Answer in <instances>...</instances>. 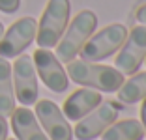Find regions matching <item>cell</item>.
Returning <instances> with one entry per match:
<instances>
[{
    "instance_id": "14",
    "label": "cell",
    "mask_w": 146,
    "mask_h": 140,
    "mask_svg": "<svg viewBox=\"0 0 146 140\" xmlns=\"http://www.w3.org/2000/svg\"><path fill=\"white\" fill-rule=\"evenodd\" d=\"M142 136H144V129L141 122L133 118L114 122L101 133L103 140H142Z\"/></svg>"
},
{
    "instance_id": "13",
    "label": "cell",
    "mask_w": 146,
    "mask_h": 140,
    "mask_svg": "<svg viewBox=\"0 0 146 140\" xmlns=\"http://www.w3.org/2000/svg\"><path fill=\"white\" fill-rule=\"evenodd\" d=\"M15 110V90H13L11 64L0 56V116H11Z\"/></svg>"
},
{
    "instance_id": "17",
    "label": "cell",
    "mask_w": 146,
    "mask_h": 140,
    "mask_svg": "<svg viewBox=\"0 0 146 140\" xmlns=\"http://www.w3.org/2000/svg\"><path fill=\"white\" fill-rule=\"evenodd\" d=\"M0 140H8V122L4 116H0Z\"/></svg>"
},
{
    "instance_id": "8",
    "label": "cell",
    "mask_w": 146,
    "mask_h": 140,
    "mask_svg": "<svg viewBox=\"0 0 146 140\" xmlns=\"http://www.w3.org/2000/svg\"><path fill=\"white\" fill-rule=\"evenodd\" d=\"M38 22L34 17H23L15 21L8 30H4V36L0 38V56L2 58H15L26 47L36 39Z\"/></svg>"
},
{
    "instance_id": "6",
    "label": "cell",
    "mask_w": 146,
    "mask_h": 140,
    "mask_svg": "<svg viewBox=\"0 0 146 140\" xmlns=\"http://www.w3.org/2000/svg\"><path fill=\"white\" fill-rule=\"evenodd\" d=\"M146 60V26L139 24L127 32L124 45L114 60V67L122 75H133Z\"/></svg>"
},
{
    "instance_id": "19",
    "label": "cell",
    "mask_w": 146,
    "mask_h": 140,
    "mask_svg": "<svg viewBox=\"0 0 146 140\" xmlns=\"http://www.w3.org/2000/svg\"><path fill=\"white\" fill-rule=\"evenodd\" d=\"M141 125L144 129V136H146V97L142 99V105H141Z\"/></svg>"
},
{
    "instance_id": "2",
    "label": "cell",
    "mask_w": 146,
    "mask_h": 140,
    "mask_svg": "<svg viewBox=\"0 0 146 140\" xmlns=\"http://www.w3.org/2000/svg\"><path fill=\"white\" fill-rule=\"evenodd\" d=\"M96 26H98V17L92 9L79 11L73 17V21L66 26L60 41L56 43V58L64 64L75 60V56H79L81 49L88 41V38L94 34Z\"/></svg>"
},
{
    "instance_id": "5",
    "label": "cell",
    "mask_w": 146,
    "mask_h": 140,
    "mask_svg": "<svg viewBox=\"0 0 146 140\" xmlns=\"http://www.w3.org/2000/svg\"><path fill=\"white\" fill-rule=\"evenodd\" d=\"M122 110V103L118 101H101L90 114L81 118L73 129V135L79 140H94L101 136V133L112 125Z\"/></svg>"
},
{
    "instance_id": "21",
    "label": "cell",
    "mask_w": 146,
    "mask_h": 140,
    "mask_svg": "<svg viewBox=\"0 0 146 140\" xmlns=\"http://www.w3.org/2000/svg\"><path fill=\"white\" fill-rule=\"evenodd\" d=\"M9 140H15V138H9Z\"/></svg>"
},
{
    "instance_id": "16",
    "label": "cell",
    "mask_w": 146,
    "mask_h": 140,
    "mask_svg": "<svg viewBox=\"0 0 146 140\" xmlns=\"http://www.w3.org/2000/svg\"><path fill=\"white\" fill-rule=\"evenodd\" d=\"M21 6V0H0V11L2 13H15Z\"/></svg>"
},
{
    "instance_id": "18",
    "label": "cell",
    "mask_w": 146,
    "mask_h": 140,
    "mask_svg": "<svg viewBox=\"0 0 146 140\" xmlns=\"http://www.w3.org/2000/svg\"><path fill=\"white\" fill-rule=\"evenodd\" d=\"M137 21H139V24L146 26V4H142L141 8L137 9Z\"/></svg>"
},
{
    "instance_id": "7",
    "label": "cell",
    "mask_w": 146,
    "mask_h": 140,
    "mask_svg": "<svg viewBox=\"0 0 146 140\" xmlns=\"http://www.w3.org/2000/svg\"><path fill=\"white\" fill-rule=\"evenodd\" d=\"M11 77H13V90H15L17 101L23 106L34 105L38 101V77H36L32 56L19 54L15 64L11 65Z\"/></svg>"
},
{
    "instance_id": "10",
    "label": "cell",
    "mask_w": 146,
    "mask_h": 140,
    "mask_svg": "<svg viewBox=\"0 0 146 140\" xmlns=\"http://www.w3.org/2000/svg\"><path fill=\"white\" fill-rule=\"evenodd\" d=\"M36 118L49 140H71L73 138V129L69 125L68 118L60 110V106L52 103L51 99H41L36 101Z\"/></svg>"
},
{
    "instance_id": "22",
    "label": "cell",
    "mask_w": 146,
    "mask_h": 140,
    "mask_svg": "<svg viewBox=\"0 0 146 140\" xmlns=\"http://www.w3.org/2000/svg\"><path fill=\"white\" fill-rule=\"evenodd\" d=\"M144 64H146V60H144Z\"/></svg>"
},
{
    "instance_id": "20",
    "label": "cell",
    "mask_w": 146,
    "mask_h": 140,
    "mask_svg": "<svg viewBox=\"0 0 146 140\" xmlns=\"http://www.w3.org/2000/svg\"><path fill=\"white\" fill-rule=\"evenodd\" d=\"M4 30H6V28H4V24H2V22H0V38H2V36H4Z\"/></svg>"
},
{
    "instance_id": "1",
    "label": "cell",
    "mask_w": 146,
    "mask_h": 140,
    "mask_svg": "<svg viewBox=\"0 0 146 140\" xmlns=\"http://www.w3.org/2000/svg\"><path fill=\"white\" fill-rule=\"evenodd\" d=\"M68 79L73 82L94 88L98 92L112 93L124 84V75L112 65H103L99 62H86V60H71L68 62Z\"/></svg>"
},
{
    "instance_id": "4",
    "label": "cell",
    "mask_w": 146,
    "mask_h": 140,
    "mask_svg": "<svg viewBox=\"0 0 146 140\" xmlns=\"http://www.w3.org/2000/svg\"><path fill=\"white\" fill-rule=\"evenodd\" d=\"M125 38H127V26L120 24V22H112V24L103 26L96 34H92L88 38V41L84 43V47L79 52L81 60L99 62V60L109 58V56L120 51Z\"/></svg>"
},
{
    "instance_id": "15",
    "label": "cell",
    "mask_w": 146,
    "mask_h": 140,
    "mask_svg": "<svg viewBox=\"0 0 146 140\" xmlns=\"http://www.w3.org/2000/svg\"><path fill=\"white\" fill-rule=\"evenodd\" d=\"M116 95L122 105H133V103L142 101L146 97V71L133 73L116 90Z\"/></svg>"
},
{
    "instance_id": "12",
    "label": "cell",
    "mask_w": 146,
    "mask_h": 140,
    "mask_svg": "<svg viewBox=\"0 0 146 140\" xmlns=\"http://www.w3.org/2000/svg\"><path fill=\"white\" fill-rule=\"evenodd\" d=\"M11 129L17 140H49L45 131L41 129L36 114L28 106H19L11 112Z\"/></svg>"
},
{
    "instance_id": "9",
    "label": "cell",
    "mask_w": 146,
    "mask_h": 140,
    "mask_svg": "<svg viewBox=\"0 0 146 140\" xmlns=\"http://www.w3.org/2000/svg\"><path fill=\"white\" fill-rule=\"evenodd\" d=\"M32 62H34L36 73L39 75L43 84L47 86L51 92L62 93L68 90V84H69L68 73L62 67L60 60L56 58V54H52L49 49H41L39 47L32 54Z\"/></svg>"
},
{
    "instance_id": "11",
    "label": "cell",
    "mask_w": 146,
    "mask_h": 140,
    "mask_svg": "<svg viewBox=\"0 0 146 140\" xmlns=\"http://www.w3.org/2000/svg\"><path fill=\"white\" fill-rule=\"evenodd\" d=\"M101 101H103L101 92H98V90H94V88H81V90H75V92L64 101L62 112H64V116L68 120L79 122V120L84 118L86 114H90Z\"/></svg>"
},
{
    "instance_id": "3",
    "label": "cell",
    "mask_w": 146,
    "mask_h": 140,
    "mask_svg": "<svg viewBox=\"0 0 146 140\" xmlns=\"http://www.w3.org/2000/svg\"><path fill=\"white\" fill-rule=\"evenodd\" d=\"M69 13H71L69 0H49L47 2L41 13V19L38 22V32H36V41L41 49L56 47L69 22Z\"/></svg>"
}]
</instances>
